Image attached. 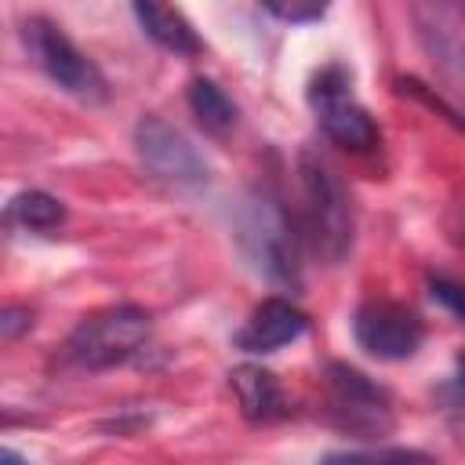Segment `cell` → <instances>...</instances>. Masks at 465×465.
I'll return each mask as SVG.
<instances>
[{"instance_id": "cell-1", "label": "cell", "mask_w": 465, "mask_h": 465, "mask_svg": "<svg viewBox=\"0 0 465 465\" xmlns=\"http://www.w3.org/2000/svg\"><path fill=\"white\" fill-rule=\"evenodd\" d=\"M236 243L243 258L272 283H298L302 262H298V232L291 225V214L283 203L258 189L251 193L236 211Z\"/></svg>"}, {"instance_id": "cell-2", "label": "cell", "mask_w": 465, "mask_h": 465, "mask_svg": "<svg viewBox=\"0 0 465 465\" xmlns=\"http://www.w3.org/2000/svg\"><path fill=\"white\" fill-rule=\"evenodd\" d=\"M302 196H305V232L327 262H341L352 247V203L338 171L320 153H302L298 160Z\"/></svg>"}, {"instance_id": "cell-3", "label": "cell", "mask_w": 465, "mask_h": 465, "mask_svg": "<svg viewBox=\"0 0 465 465\" xmlns=\"http://www.w3.org/2000/svg\"><path fill=\"white\" fill-rule=\"evenodd\" d=\"M149 338V312L138 305H113L76 323L65 341V356L84 371H105L131 360Z\"/></svg>"}, {"instance_id": "cell-4", "label": "cell", "mask_w": 465, "mask_h": 465, "mask_svg": "<svg viewBox=\"0 0 465 465\" xmlns=\"http://www.w3.org/2000/svg\"><path fill=\"white\" fill-rule=\"evenodd\" d=\"M309 105L323 127V134L352 153H367L378 145V127L371 113L360 105L352 91V73L345 65H323L309 84Z\"/></svg>"}, {"instance_id": "cell-5", "label": "cell", "mask_w": 465, "mask_h": 465, "mask_svg": "<svg viewBox=\"0 0 465 465\" xmlns=\"http://www.w3.org/2000/svg\"><path fill=\"white\" fill-rule=\"evenodd\" d=\"M22 40L29 58L40 65V73L58 84L62 91L84 98V102H98L105 98V80L98 73V65L47 18H29L22 25Z\"/></svg>"}, {"instance_id": "cell-6", "label": "cell", "mask_w": 465, "mask_h": 465, "mask_svg": "<svg viewBox=\"0 0 465 465\" xmlns=\"http://www.w3.org/2000/svg\"><path fill=\"white\" fill-rule=\"evenodd\" d=\"M134 153L156 182H167L174 189H196L211 178V167H207L203 153L178 127H171L160 116H142L138 120Z\"/></svg>"}, {"instance_id": "cell-7", "label": "cell", "mask_w": 465, "mask_h": 465, "mask_svg": "<svg viewBox=\"0 0 465 465\" xmlns=\"http://www.w3.org/2000/svg\"><path fill=\"white\" fill-rule=\"evenodd\" d=\"M327 389H331V418L338 421V429H345L360 440H374L392 429L389 396L367 374H360L345 363H331Z\"/></svg>"}, {"instance_id": "cell-8", "label": "cell", "mask_w": 465, "mask_h": 465, "mask_svg": "<svg viewBox=\"0 0 465 465\" xmlns=\"http://www.w3.org/2000/svg\"><path fill=\"white\" fill-rule=\"evenodd\" d=\"M352 334H356V345L378 360H411L425 341L421 320L411 309L381 298L363 302L356 309Z\"/></svg>"}, {"instance_id": "cell-9", "label": "cell", "mask_w": 465, "mask_h": 465, "mask_svg": "<svg viewBox=\"0 0 465 465\" xmlns=\"http://www.w3.org/2000/svg\"><path fill=\"white\" fill-rule=\"evenodd\" d=\"M309 327V316L287 298H265L251 309L243 327L236 331V349L243 352H276L298 341Z\"/></svg>"}, {"instance_id": "cell-10", "label": "cell", "mask_w": 465, "mask_h": 465, "mask_svg": "<svg viewBox=\"0 0 465 465\" xmlns=\"http://www.w3.org/2000/svg\"><path fill=\"white\" fill-rule=\"evenodd\" d=\"M418 25L425 47L450 69L465 73V4L461 0H418Z\"/></svg>"}, {"instance_id": "cell-11", "label": "cell", "mask_w": 465, "mask_h": 465, "mask_svg": "<svg viewBox=\"0 0 465 465\" xmlns=\"http://www.w3.org/2000/svg\"><path fill=\"white\" fill-rule=\"evenodd\" d=\"M229 389H232L243 418L254 421V425H269V421L287 414V400H283V389H280L276 374H269V371H262L254 363L236 367L229 374Z\"/></svg>"}, {"instance_id": "cell-12", "label": "cell", "mask_w": 465, "mask_h": 465, "mask_svg": "<svg viewBox=\"0 0 465 465\" xmlns=\"http://www.w3.org/2000/svg\"><path fill=\"white\" fill-rule=\"evenodd\" d=\"M142 33L171 54H200V36L171 0H131Z\"/></svg>"}, {"instance_id": "cell-13", "label": "cell", "mask_w": 465, "mask_h": 465, "mask_svg": "<svg viewBox=\"0 0 465 465\" xmlns=\"http://www.w3.org/2000/svg\"><path fill=\"white\" fill-rule=\"evenodd\" d=\"M189 109H193V116L200 120V127L211 131V134H225V131L236 124V105H232V98H229L214 80H203V76H196V80L189 84Z\"/></svg>"}, {"instance_id": "cell-14", "label": "cell", "mask_w": 465, "mask_h": 465, "mask_svg": "<svg viewBox=\"0 0 465 465\" xmlns=\"http://www.w3.org/2000/svg\"><path fill=\"white\" fill-rule=\"evenodd\" d=\"M62 218H65L62 200H54L51 193H40V189L18 193L7 203V222L11 225H22V229H54Z\"/></svg>"}, {"instance_id": "cell-15", "label": "cell", "mask_w": 465, "mask_h": 465, "mask_svg": "<svg viewBox=\"0 0 465 465\" xmlns=\"http://www.w3.org/2000/svg\"><path fill=\"white\" fill-rule=\"evenodd\" d=\"M269 15H276L280 22H316L327 15L331 0H258Z\"/></svg>"}, {"instance_id": "cell-16", "label": "cell", "mask_w": 465, "mask_h": 465, "mask_svg": "<svg viewBox=\"0 0 465 465\" xmlns=\"http://www.w3.org/2000/svg\"><path fill=\"white\" fill-rule=\"evenodd\" d=\"M440 400H443V414L465 425V356L454 360V374L440 385Z\"/></svg>"}, {"instance_id": "cell-17", "label": "cell", "mask_w": 465, "mask_h": 465, "mask_svg": "<svg viewBox=\"0 0 465 465\" xmlns=\"http://www.w3.org/2000/svg\"><path fill=\"white\" fill-rule=\"evenodd\" d=\"M429 294H432L458 323H465V283H458V280H450V276H429Z\"/></svg>"}, {"instance_id": "cell-18", "label": "cell", "mask_w": 465, "mask_h": 465, "mask_svg": "<svg viewBox=\"0 0 465 465\" xmlns=\"http://www.w3.org/2000/svg\"><path fill=\"white\" fill-rule=\"evenodd\" d=\"M29 323H33V312H29V309H22V305H7V309L0 312V334H4V341H15L18 331H25Z\"/></svg>"}]
</instances>
